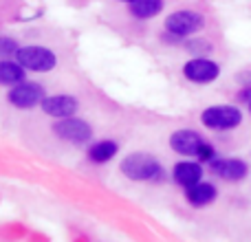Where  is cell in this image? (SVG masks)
<instances>
[{
  "mask_svg": "<svg viewBox=\"0 0 251 242\" xmlns=\"http://www.w3.org/2000/svg\"><path fill=\"white\" fill-rule=\"evenodd\" d=\"M122 174L137 183H163L165 169L156 156L148 152H132L122 161Z\"/></svg>",
  "mask_w": 251,
  "mask_h": 242,
  "instance_id": "6da1fadb",
  "label": "cell"
},
{
  "mask_svg": "<svg viewBox=\"0 0 251 242\" xmlns=\"http://www.w3.org/2000/svg\"><path fill=\"white\" fill-rule=\"evenodd\" d=\"M205 29V16L199 11H192V9H178L172 11L165 18V33L163 38L170 40H183L190 38V35L199 33Z\"/></svg>",
  "mask_w": 251,
  "mask_h": 242,
  "instance_id": "7a4b0ae2",
  "label": "cell"
},
{
  "mask_svg": "<svg viewBox=\"0 0 251 242\" xmlns=\"http://www.w3.org/2000/svg\"><path fill=\"white\" fill-rule=\"evenodd\" d=\"M201 123L209 130H218V132L234 130L243 123V110L231 104L209 106V108H205L203 113H201Z\"/></svg>",
  "mask_w": 251,
  "mask_h": 242,
  "instance_id": "3957f363",
  "label": "cell"
},
{
  "mask_svg": "<svg viewBox=\"0 0 251 242\" xmlns=\"http://www.w3.org/2000/svg\"><path fill=\"white\" fill-rule=\"evenodd\" d=\"M16 60L25 66L29 73H49L57 66V55L47 47H38V44H29V47H20L16 53Z\"/></svg>",
  "mask_w": 251,
  "mask_h": 242,
  "instance_id": "277c9868",
  "label": "cell"
},
{
  "mask_svg": "<svg viewBox=\"0 0 251 242\" xmlns=\"http://www.w3.org/2000/svg\"><path fill=\"white\" fill-rule=\"evenodd\" d=\"M53 132H55V137H60L62 141L75 143V145H86L93 139V128L84 119H77L75 115L73 117L57 119L55 123H53Z\"/></svg>",
  "mask_w": 251,
  "mask_h": 242,
  "instance_id": "5b68a950",
  "label": "cell"
},
{
  "mask_svg": "<svg viewBox=\"0 0 251 242\" xmlns=\"http://www.w3.org/2000/svg\"><path fill=\"white\" fill-rule=\"evenodd\" d=\"M183 77L192 84H212L221 77V66L209 57L196 55L183 64Z\"/></svg>",
  "mask_w": 251,
  "mask_h": 242,
  "instance_id": "8992f818",
  "label": "cell"
},
{
  "mask_svg": "<svg viewBox=\"0 0 251 242\" xmlns=\"http://www.w3.org/2000/svg\"><path fill=\"white\" fill-rule=\"evenodd\" d=\"M44 97H47L44 95V88L38 82H26V79L16 84V86H11L7 93V101L18 110L35 108V106L42 104Z\"/></svg>",
  "mask_w": 251,
  "mask_h": 242,
  "instance_id": "52a82bcc",
  "label": "cell"
},
{
  "mask_svg": "<svg viewBox=\"0 0 251 242\" xmlns=\"http://www.w3.org/2000/svg\"><path fill=\"white\" fill-rule=\"evenodd\" d=\"M209 169H212L214 176L223 178L227 183H240L249 176V165L247 161L236 159V156H216V159L209 161Z\"/></svg>",
  "mask_w": 251,
  "mask_h": 242,
  "instance_id": "ba28073f",
  "label": "cell"
},
{
  "mask_svg": "<svg viewBox=\"0 0 251 242\" xmlns=\"http://www.w3.org/2000/svg\"><path fill=\"white\" fill-rule=\"evenodd\" d=\"M205 145V139L201 137L196 130H176V132H172V137H170V147H172V152H176V154L181 156H187V159H199L201 150H203Z\"/></svg>",
  "mask_w": 251,
  "mask_h": 242,
  "instance_id": "9c48e42d",
  "label": "cell"
},
{
  "mask_svg": "<svg viewBox=\"0 0 251 242\" xmlns=\"http://www.w3.org/2000/svg\"><path fill=\"white\" fill-rule=\"evenodd\" d=\"M40 108H42V113L47 115V117L64 119V117H73V115L77 113L79 101H77V97H73V95H51V97H44Z\"/></svg>",
  "mask_w": 251,
  "mask_h": 242,
  "instance_id": "30bf717a",
  "label": "cell"
},
{
  "mask_svg": "<svg viewBox=\"0 0 251 242\" xmlns=\"http://www.w3.org/2000/svg\"><path fill=\"white\" fill-rule=\"evenodd\" d=\"M172 181L181 187H192L196 185L199 181H203V165L201 161H178L172 169Z\"/></svg>",
  "mask_w": 251,
  "mask_h": 242,
  "instance_id": "8fae6325",
  "label": "cell"
},
{
  "mask_svg": "<svg viewBox=\"0 0 251 242\" xmlns=\"http://www.w3.org/2000/svg\"><path fill=\"white\" fill-rule=\"evenodd\" d=\"M185 198L187 203L192 205V207H207V205H212L214 200L218 198V190L214 183H207V181H199L196 185L187 187L185 190Z\"/></svg>",
  "mask_w": 251,
  "mask_h": 242,
  "instance_id": "7c38bea8",
  "label": "cell"
},
{
  "mask_svg": "<svg viewBox=\"0 0 251 242\" xmlns=\"http://www.w3.org/2000/svg\"><path fill=\"white\" fill-rule=\"evenodd\" d=\"M119 152V143L113 139H104V141H97L88 147V159L95 165H104L108 161H113Z\"/></svg>",
  "mask_w": 251,
  "mask_h": 242,
  "instance_id": "4fadbf2b",
  "label": "cell"
},
{
  "mask_svg": "<svg viewBox=\"0 0 251 242\" xmlns=\"http://www.w3.org/2000/svg\"><path fill=\"white\" fill-rule=\"evenodd\" d=\"M26 71L20 62L13 60H0V86H16V84L25 82Z\"/></svg>",
  "mask_w": 251,
  "mask_h": 242,
  "instance_id": "5bb4252c",
  "label": "cell"
},
{
  "mask_svg": "<svg viewBox=\"0 0 251 242\" xmlns=\"http://www.w3.org/2000/svg\"><path fill=\"white\" fill-rule=\"evenodd\" d=\"M163 7V0H134V2H130V13L137 20H150V18L159 16Z\"/></svg>",
  "mask_w": 251,
  "mask_h": 242,
  "instance_id": "9a60e30c",
  "label": "cell"
},
{
  "mask_svg": "<svg viewBox=\"0 0 251 242\" xmlns=\"http://www.w3.org/2000/svg\"><path fill=\"white\" fill-rule=\"evenodd\" d=\"M18 42L11 38H0V60H9V57H16L18 53Z\"/></svg>",
  "mask_w": 251,
  "mask_h": 242,
  "instance_id": "2e32d148",
  "label": "cell"
},
{
  "mask_svg": "<svg viewBox=\"0 0 251 242\" xmlns=\"http://www.w3.org/2000/svg\"><path fill=\"white\" fill-rule=\"evenodd\" d=\"M119 2H128L130 4V2H134V0H119Z\"/></svg>",
  "mask_w": 251,
  "mask_h": 242,
  "instance_id": "e0dca14e",
  "label": "cell"
},
{
  "mask_svg": "<svg viewBox=\"0 0 251 242\" xmlns=\"http://www.w3.org/2000/svg\"><path fill=\"white\" fill-rule=\"evenodd\" d=\"M249 113H251V99H249Z\"/></svg>",
  "mask_w": 251,
  "mask_h": 242,
  "instance_id": "ac0fdd59",
  "label": "cell"
}]
</instances>
